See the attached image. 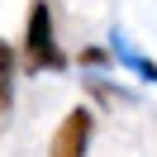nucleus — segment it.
Instances as JSON below:
<instances>
[{"label": "nucleus", "mask_w": 157, "mask_h": 157, "mask_svg": "<svg viewBox=\"0 0 157 157\" xmlns=\"http://www.w3.org/2000/svg\"><path fill=\"white\" fill-rule=\"evenodd\" d=\"M24 62H29V71H57V67H67V52L57 48V29H52V5L48 0H33L29 5Z\"/></svg>", "instance_id": "f257e3e1"}, {"label": "nucleus", "mask_w": 157, "mask_h": 157, "mask_svg": "<svg viewBox=\"0 0 157 157\" xmlns=\"http://www.w3.org/2000/svg\"><path fill=\"white\" fill-rule=\"evenodd\" d=\"M90 133H95V114L76 105V109H71V114L57 124L48 157H86V147H90Z\"/></svg>", "instance_id": "f03ea898"}, {"label": "nucleus", "mask_w": 157, "mask_h": 157, "mask_svg": "<svg viewBox=\"0 0 157 157\" xmlns=\"http://www.w3.org/2000/svg\"><path fill=\"white\" fill-rule=\"evenodd\" d=\"M109 52H114V62H119L124 71H133L138 81H157V62H152V57H143V52L128 43V33H124V29H109Z\"/></svg>", "instance_id": "7ed1b4c3"}, {"label": "nucleus", "mask_w": 157, "mask_h": 157, "mask_svg": "<svg viewBox=\"0 0 157 157\" xmlns=\"http://www.w3.org/2000/svg\"><path fill=\"white\" fill-rule=\"evenodd\" d=\"M109 62H114V52H109V48H86V52H81V67H90V71L109 67Z\"/></svg>", "instance_id": "20e7f679"}, {"label": "nucleus", "mask_w": 157, "mask_h": 157, "mask_svg": "<svg viewBox=\"0 0 157 157\" xmlns=\"http://www.w3.org/2000/svg\"><path fill=\"white\" fill-rule=\"evenodd\" d=\"M0 76H14V48L0 38Z\"/></svg>", "instance_id": "39448f33"}, {"label": "nucleus", "mask_w": 157, "mask_h": 157, "mask_svg": "<svg viewBox=\"0 0 157 157\" xmlns=\"http://www.w3.org/2000/svg\"><path fill=\"white\" fill-rule=\"evenodd\" d=\"M5 109H10V76H0V119H5Z\"/></svg>", "instance_id": "423d86ee"}]
</instances>
